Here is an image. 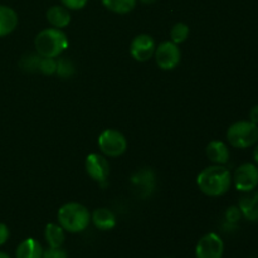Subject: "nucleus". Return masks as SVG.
Returning <instances> with one entry per match:
<instances>
[{
    "instance_id": "7ed1b4c3",
    "label": "nucleus",
    "mask_w": 258,
    "mask_h": 258,
    "mask_svg": "<svg viewBox=\"0 0 258 258\" xmlns=\"http://www.w3.org/2000/svg\"><path fill=\"white\" fill-rule=\"evenodd\" d=\"M58 223L68 233H80L88 227L91 214L85 206L80 203H66L59 208L57 214Z\"/></svg>"
},
{
    "instance_id": "f3484780",
    "label": "nucleus",
    "mask_w": 258,
    "mask_h": 258,
    "mask_svg": "<svg viewBox=\"0 0 258 258\" xmlns=\"http://www.w3.org/2000/svg\"><path fill=\"white\" fill-rule=\"evenodd\" d=\"M43 247L37 239L27 238L18 246L15 257L17 258H42L43 257Z\"/></svg>"
},
{
    "instance_id": "b1692460",
    "label": "nucleus",
    "mask_w": 258,
    "mask_h": 258,
    "mask_svg": "<svg viewBox=\"0 0 258 258\" xmlns=\"http://www.w3.org/2000/svg\"><path fill=\"white\" fill-rule=\"evenodd\" d=\"M224 217H226L227 223L237 224L239 221H241V218L243 216H242V212L241 209H239V207L232 206L227 209L226 213H224Z\"/></svg>"
},
{
    "instance_id": "412c9836",
    "label": "nucleus",
    "mask_w": 258,
    "mask_h": 258,
    "mask_svg": "<svg viewBox=\"0 0 258 258\" xmlns=\"http://www.w3.org/2000/svg\"><path fill=\"white\" fill-rule=\"evenodd\" d=\"M60 78H70L75 73V64L68 58L62 57L57 59V71H55Z\"/></svg>"
},
{
    "instance_id": "a878e982",
    "label": "nucleus",
    "mask_w": 258,
    "mask_h": 258,
    "mask_svg": "<svg viewBox=\"0 0 258 258\" xmlns=\"http://www.w3.org/2000/svg\"><path fill=\"white\" fill-rule=\"evenodd\" d=\"M60 3L68 10H81L87 5L88 0H60Z\"/></svg>"
},
{
    "instance_id": "bb28decb",
    "label": "nucleus",
    "mask_w": 258,
    "mask_h": 258,
    "mask_svg": "<svg viewBox=\"0 0 258 258\" xmlns=\"http://www.w3.org/2000/svg\"><path fill=\"white\" fill-rule=\"evenodd\" d=\"M9 236H10V232H9V228L7 227V224L0 223V246L7 243V241L9 239Z\"/></svg>"
},
{
    "instance_id": "7c9ffc66",
    "label": "nucleus",
    "mask_w": 258,
    "mask_h": 258,
    "mask_svg": "<svg viewBox=\"0 0 258 258\" xmlns=\"http://www.w3.org/2000/svg\"><path fill=\"white\" fill-rule=\"evenodd\" d=\"M0 258H10V257L8 256V254L5 253V252H2V251H0Z\"/></svg>"
},
{
    "instance_id": "f03ea898",
    "label": "nucleus",
    "mask_w": 258,
    "mask_h": 258,
    "mask_svg": "<svg viewBox=\"0 0 258 258\" xmlns=\"http://www.w3.org/2000/svg\"><path fill=\"white\" fill-rule=\"evenodd\" d=\"M70 45L67 34L58 28H47L38 33L34 40V47L40 57L57 58Z\"/></svg>"
},
{
    "instance_id": "5701e85b",
    "label": "nucleus",
    "mask_w": 258,
    "mask_h": 258,
    "mask_svg": "<svg viewBox=\"0 0 258 258\" xmlns=\"http://www.w3.org/2000/svg\"><path fill=\"white\" fill-rule=\"evenodd\" d=\"M39 71L45 76L54 75L57 71V59L55 58L42 57L39 62Z\"/></svg>"
},
{
    "instance_id": "c85d7f7f",
    "label": "nucleus",
    "mask_w": 258,
    "mask_h": 258,
    "mask_svg": "<svg viewBox=\"0 0 258 258\" xmlns=\"http://www.w3.org/2000/svg\"><path fill=\"white\" fill-rule=\"evenodd\" d=\"M253 160L256 163V165L258 166V143L254 146V150H253Z\"/></svg>"
},
{
    "instance_id": "6ab92c4d",
    "label": "nucleus",
    "mask_w": 258,
    "mask_h": 258,
    "mask_svg": "<svg viewBox=\"0 0 258 258\" xmlns=\"http://www.w3.org/2000/svg\"><path fill=\"white\" fill-rule=\"evenodd\" d=\"M103 7L115 14H127L133 12L138 0H101Z\"/></svg>"
},
{
    "instance_id": "ddd939ff",
    "label": "nucleus",
    "mask_w": 258,
    "mask_h": 258,
    "mask_svg": "<svg viewBox=\"0 0 258 258\" xmlns=\"http://www.w3.org/2000/svg\"><path fill=\"white\" fill-rule=\"evenodd\" d=\"M18 22L19 19L14 9L7 5H0V38L12 34L18 27Z\"/></svg>"
},
{
    "instance_id": "2eb2a0df",
    "label": "nucleus",
    "mask_w": 258,
    "mask_h": 258,
    "mask_svg": "<svg viewBox=\"0 0 258 258\" xmlns=\"http://www.w3.org/2000/svg\"><path fill=\"white\" fill-rule=\"evenodd\" d=\"M242 216L251 222H258V194L257 191H249L242 197L238 204Z\"/></svg>"
},
{
    "instance_id": "4be33fe9",
    "label": "nucleus",
    "mask_w": 258,
    "mask_h": 258,
    "mask_svg": "<svg viewBox=\"0 0 258 258\" xmlns=\"http://www.w3.org/2000/svg\"><path fill=\"white\" fill-rule=\"evenodd\" d=\"M40 55L38 54H30L24 55L20 60V67L23 68L24 71H28V72H34V71L39 70V62H40Z\"/></svg>"
},
{
    "instance_id": "0eeeda50",
    "label": "nucleus",
    "mask_w": 258,
    "mask_h": 258,
    "mask_svg": "<svg viewBox=\"0 0 258 258\" xmlns=\"http://www.w3.org/2000/svg\"><path fill=\"white\" fill-rule=\"evenodd\" d=\"M154 57H155L156 64L159 66L160 70L171 71L178 67V64L180 63L181 52L178 44L168 40V42L160 43L156 47Z\"/></svg>"
},
{
    "instance_id": "a211bd4d",
    "label": "nucleus",
    "mask_w": 258,
    "mask_h": 258,
    "mask_svg": "<svg viewBox=\"0 0 258 258\" xmlns=\"http://www.w3.org/2000/svg\"><path fill=\"white\" fill-rule=\"evenodd\" d=\"M64 229L55 223H48L44 229V238L49 247H62L64 243Z\"/></svg>"
},
{
    "instance_id": "aec40b11",
    "label": "nucleus",
    "mask_w": 258,
    "mask_h": 258,
    "mask_svg": "<svg viewBox=\"0 0 258 258\" xmlns=\"http://www.w3.org/2000/svg\"><path fill=\"white\" fill-rule=\"evenodd\" d=\"M189 27L185 23H176L170 30V39L171 42L175 43V44H180L184 43L189 37Z\"/></svg>"
},
{
    "instance_id": "cd10ccee",
    "label": "nucleus",
    "mask_w": 258,
    "mask_h": 258,
    "mask_svg": "<svg viewBox=\"0 0 258 258\" xmlns=\"http://www.w3.org/2000/svg\"><path fill=\"white\" fill-rule=\"evenodd\" d=\"M249 121L258 125V105H254L249 111Z\"/></svg>"
},
{
    "instance_id": "dca6fc26",
    "label": "nucleus",
    "mask_w": 258,
    "mask_h": 258,
    "mask_svg": "<svg viewBox=\"0 0 258 258\" xmlns=\"http://www.w3.org/2000/svg\"><path fill=\"white\" fill-rule=\"evenodd\" d=\"M91 221L100 231H110L116 226V217L110 209L97 208L93 211Z\"/></svg>"
},
{
    "instance_id": "1a4fd4ad",
    "label": "nucleus",
    "mask_w": 258,
    "mask_h": 258,
    "mask_svg": "<svg viewBox=\"0 0 258 258\" xmlns=\"http://www.w3.org/2000/svg\"><path fill=\"white\" fill-rule=\"evenodd\" d=\"M156 49L155 40L149 34H139L131 42L130 53L138 62H148Z\"/></svg>"
},
{
    "instance_id": "f257e3e1",
    "label": "nucleus",
    "mask_w": 258,
    "mask_h": 258,
    "mask_svg": "<svg viewBox=\"0 0 258 258\" xmlns=\"http://www.w3.org/2000/svg\"><path fill=\"white\" fill-rule=\"evenodd\" d=\"M202 193L208 197H221L231 189L232 174L224 165H212L203 169L197 176Z\"/></svg>"
},
{
    "instance_id": "9b49d317",
    "label": "nucleus",
    "mask_w": 258,
    "mask_h": 258,
    "mask_svg": "<svg viewBox=\"0 0 258 258\" xmlns=\"http://www.w3.org/2000/svg\"><path fill=\"white\" fill-rule=\"evenodd\" d=\"M131 183H133L134 188L138 189L139 194H140L143 198H145V197L150 196L154 186H155V175H154L153 171L149 170V169H144V170L138 171V173L133 176Z\"/></svg>"
},
{
    "instance_id": "39448f33",
    "label": "nucleus",
    "mask_w": 258,
    "mask_h": 258,
    "mask_svg": "<svg viewBox=\"0 0 258 258\" xmlns=\"http://www.w3.org/2000/svg\"><path fill=\"white\" fill-rule=\"evenodd\" d=\"M98 148L110 158H117L121 156L127 149V141L126 138L117 130L113 128H107L102 131L98 136Z\"/></svg>"
},
{
    "instance_id": "c756f323",
    "label": "nucleus",
    "mask_w": 258,
    "mask_h": 258,
    "mask_svg": "<svg viewBox=\"0 0 258 258\" xmlns=\"http://www.w3.org/2000/svg\"><path fill=\"white\" fill-rule=\"evenodd\" d=\"M143 4H153V3H155L156 0H140Z\"/></svg>"
},
{
    "instance_id": "4468645a",
    "label": "nucleus",
    "mask_w": 258,
    "mask_h": 258,
    "mask_svg": "<svg viewBox=\"0 0 258 258\" xmlns=\"http://www.w3.org/2000/svg\"><path fill=\"white\" fill-rule=\"evenodd\" d=\"M47 20L53 28L63 29L71 23V13L63 5H53L47 12Z\"/></svg>"
},
{
    "instance_id": "6e6552de",
    "label": "nucleus",
    "mask_w": 258,
    "mask_h": 258,
    "mask_svg": "<svg viewBox=\"0 0 258 258\" xmlns=\"http://www.w3.org/2000/svg\"><path fill=\"white\" fill-rule=\"evenodd\" d=\"M224 253L223 239L214 232L202 237L196 247L197 258H222Z\"/></svg>"
},
{
    "instance_id": "393cba45",
    "label": "nucleus",
    "mask_w": 258,
    "mask_h": 258,
    "mask_svg": "<svg viewBox=\"0 0 258 258\" xmlns=\"http://www.w3.org/2000/svg\"><path fill=\"white\" fill-rule=\"evenodd\" d=\"M42 258H68V256L62 247H49L43 251Z\"/></svg>"
},
{
    "instance_id": "20e7f679",
    "label": "nucleus",
    "mask_w": 258,
    "mask_h": 258,
    "mask_svg": "<svg viewBox=\"0 0 258 258\" xmlns=\"http://www.w3.org/2000/svg\"><path fill=\"white\" fill-rule=\"evenodd\" d=\"M227 140L236 149H248L258 143V125L251 121H237L227 130Z\"/></svg>"
},
{
    "instance_id": "423d86ee",
    "label": "nucleus",
    "mask_w": 258,
    "mask_h": 258,
    "mask_svg": "<svg viewBox=\"0 0 258 258\" xmlns=\"http://www.w3.org/2000/svg\"><path fill=\"white\" fill-rule=\"evenodd\" d=\"M232 183L238 191L249 193L258 185V166L256 164L244 163L239 165L232 176Z\"/></svg>"
},
{
    "instance_id": "2f4dec72",
    "label": "nucleus",
    "mask_w": 258,
    "mask_h": 258,
    "mask_svg": "<svg viewBox=\"0 0 258 258\" xmlns=\"http://www.w3.org/2000/svg\"><path fill=\"white\" fill-rule=\"evenodd\" d=\"M257 194H258V191H257Z\"/></svg>"
},
{
    "instance_id": "f8f14e48",
    "label": "nucleus",
    "mask_w": 258,
    "mask_h": 258,
    "mask_svg": "<svg viewBox=\"0 0 258 258\" xmlns=\"http://www.w3.org/2000/svg\"><path fill=\"white\" fill-rule=\"evenodd\" d=\"M206 154L208 156L209 160L212 161L216 165H224L229 161V149L227 146V144H224L223 141L219 140H213L207 145Z\"/></svg>"
},
{
    "instance_id": "9d476101",
    "label": "nucleus",
    "mask_w": 258,
    "mask_h": 258,
    "mask_svg": "<svg viewBox=\"0 0 258 258\" xmlns=\"http://www.w3.org/2000/svg\"><path fill=\"white\" fill-rule=\"evenodd\" d=\"M85 168L88 175L98 183H103L110 175V163L107 159L100 154H90L86 158Z\"/></svg>"
}]
</instances>
